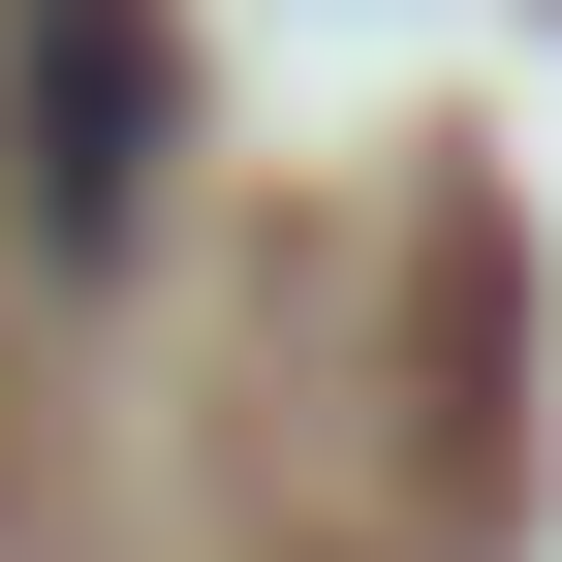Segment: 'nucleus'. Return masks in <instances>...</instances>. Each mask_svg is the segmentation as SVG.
Masks as SVG:
<instances>
[{"instance_id": "nucleus-1", "label": "nucleus", "mask_w": 562, "mask_h": 562, "mask_svg": "<svg viewBox=\"0 0 562 562\" xmlns=\"http://www.w3.org/2000/svg\"><path fill=\"white\" fill-rule=\"evenodd\" d=\"M0 157H32V250L63 281L157 250V0H0Z\"/></svg>"}]
</instances>
